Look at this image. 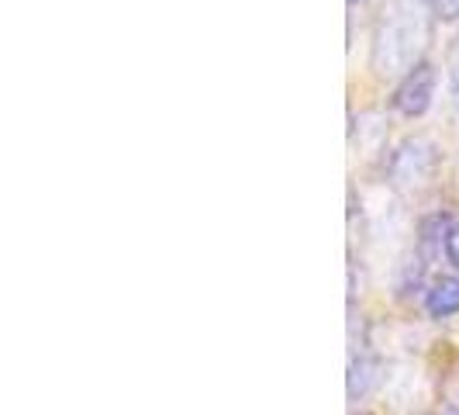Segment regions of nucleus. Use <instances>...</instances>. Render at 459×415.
I'll list each match as a JSON object with an SVG mask.
<instances>
[{"instance_id": "nucleus-2", "label": "nucleus", "mask_w": 459, "mask_h": 415, "mask_svg": "<svg viewBox=\"0 0 459 415\" xmlns=\"http://www.w3.org/2000/svg\"><path fill=\"white\" fill-rule=\"evenodd\" d=\"M436 84H438V73L432 59H418L411 69H404V76L397 80V87L391 93V108L401 118H425L432 101H436Z\"/></svg>"}, {"instance_id": "nucleus-3", "label": "nucleus", "mask_w": 459, "mask_h": 415, "mask_svg": "<svg viewBox=\"0 0 459 415\" xmlns=\"http://www.w3.org/2000/svg\"><path fill=\"white\" fill-rule=\"evenodd\" d=\"M377 384H380V360L373 353H367V349L352 353L349 357V374H345V394H349V402L356 405V402L369 398Z\"/></svg>"}, {"instance_id": "nucleus-4", "label": "nucleus", "mask_w": 459, "mask_h": 415, "mask_svg": "<svg viewBox=\"0 0 459 415\" xmlns=\"http://www.w3.org/2000/svg\"><path fill=\"white\" fill-rule=\"evenodd\" d=\"M425 312L432 319H453L459 315V274H438L425 287Z\"/></svg>"}, {"instance_id": "nucleus-7", "label": "nucleus", "mask_w": 459, "mask_h": 415, "mask_svg": "<svg viewBox=\"0 0 459 415\" xmlns=\"http://www.w3.org/2000/svg\"><path fill=\"white\" fill-rule=\"evenodd\" d=\"M438 22H459V0H436Z\"/></svg>"}, {"instance_id": "nucleus-9", "label": "nucleus", "mask_w": 459, "mask_h": 415, "mask_svg": "<svg viewBox=\"0 0 459 415\" xmlns=\"http://www.w3.org/2000/svg\"><path fill=\"white\" fill-rule=\"evenodd\" d=\"M349 4H352V7H356V4H367V0H349Z\"/></svg>"}, {"instance_id": "nucleus-6", "label": "nucleus", "mask_w": 459, "mask_h": 415, "mask_svg": "<svg viewBox=\"0 0 459 415\" xmlns=\"http://www.w3.org/2000/svg\"><path fill=\"white\" fill-rule=\"evenodd\" d=\"M446 260L453 263V270H459V215L453 218L449 232H446Z\"/></svg>"}, {"instance_id": "nucleus-10", "label": "nucleus", "mask_w": 459, "mask_h": 415, "mask_svg": "<svg viewBox=\"0 0 459 415\" xmlns=\"http://www.w3.org/2000/svg\"><path fill=\"white\" fill-rule=\"evenodd\" d=\"M446 415H459V409H449V412H446Z\"/></svg>"}, {"instance_id": "nucleus-1", "label": "nucleus", "mask_w": 459, "mask_h": 415, "mask_svg": "<svg viewBox=\"0 0 459 415\" xmlns=\"http://www.w3.org/2000/svg\"><path fill=\"white\" fill-rule=\"evenodd\" d=\"M438 173V149L432 138L411 136L394 146L387 156V181L404 194H421L429 190Z\"/></svg>"}, {"instance_id": "nucleus-5", "label": "nucleus", "mask_w": 459, "mask_h": 415, "mask_svg": "<svg viewBox=\"0 0 459 415\" xmlns=\"http://www.w3.org/2000/svg\"><path fill=\"white\" fill-rule=\"evenodd\" d=\"M453 225V215H429V218H421V225H418V256H425L429 263L436 260L438 253H446V232Z\"/></svg>"}, {"instance_id": "nucleus-8", "label": "nucleus", "mask_w": 459, "mask_h": 415, "mask_svg": "<svg viewBox=\"0 0 459 415\" xmlns=\"http://www.w3.org/2000/svg\"><path fill=\"white\" fill-rule=\"evenodd\" d=\"M453 101H456V108H459V63L453 66Z\"/></svg>"}]
</instances>
